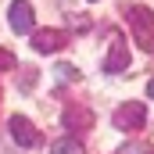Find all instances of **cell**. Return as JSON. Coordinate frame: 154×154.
Instances as JSON below:
<instances>
[{
	"label": "cell",
	"instance_id": "1",
	"mask_svg": "<svg viewBox=\"0 0 154 154\" xmlns=\"http://www.w3.org/2000/svg\"><path fill=\"white\" fill-rule=\"evenodd\" d=\"M125 22H129V29H133V36L140 39V47L143 50H154V11L151 7H129L125 11Z\"/></svg>",
	"mask_w": 154,
	"mask_h": 154
},
{
	"label": "cell",
	"instance_id": "2",
	"mask_svg": "<svg viewBox=\"0 0 154 154\" xmlns=\"http://www.w3.org/2000/svg\"><path fill=\"white\" fill-rule=\"evenodd\" d=\"M115 129H140L143 122H147V108L140 104V100H125L122 108L115 111Z\"/></svg>",
	"mask_w": 154,
	"mask_h": 154
},
{
	"label": "cell",
	"instance_id": "3",
	"mask_svg": "<svg viewBox=\"0 0 154 154\" xmlns=\"http://www.w3.org/2000/svg\"><path fill=\"white\" fill-rule=\"evenodd\" d=\"M7 129H11V140L18 143V147H39V136L36 133V125L29 122V118H22V115H14L11 122H7Z\"/></svg>",
	"mask_w": 154,
	"mask_h": 154
},
{
	"label": "cell",
	"instance_id": "4",
	"mask_svg": "<svg viewBox=\"0 0 154 154\" xmlns=\"http://www.w3.org/2000/svg\"><path fill=\"white\" fill-rule=\"evenodd\" d=\"M65 43H68L65 29H39V32H32V50H39V54H54Z\"/></svg>",
	"mask_w": 154,
	"mask_h": 154
},
{
	"label": "cell",
	"instance_id": "5",
	"mask_svg": "<svg viewBox=\"0 0 154 154\" xmlns=\"http://www.w3.org/2000/svg\"><path fill=\"white\" fill-rule=\"evenodd\" d=\"M7 22H11L14 32H32V25H36V18H32V4H29V0H14L11 11H7Z\"/></svg>",
	"mask_w": 154,
	"mask_h": 154
},
{
	"label": "cell",
	"instance_id": "6",
	"mask_svg": "<svg viewBox=\"0 0 154 154\" xmlns=\"http://www.w3.org/2000/svg\"><path fill=\"white\" fill-rule=\"evenodd\" d=\"M125 68H129V47H125L122 36H115L111 39V54L104 61V72H125Z\"/></svg>",
	"mask_w": 154,
	"mask_h": 154
},
{
	"label": "cell",
	"instance_id": "7",
	"mask_svg": "<svg viewBox=\"0 0 154 154\" xmlns=\"http://www.w3.org/2000/svg\"><path fill=\"white\" fill-rule=\"evenodd\" d=\"M50 154H86V147L79 143L75 136H65V140H54L50 143Z\"/></svg>",
	"mask_w": 154,
	"mask_h": 154
},
{
	"label": "cell",
	"instance_id": "8",
	"mask_svg": "<svg viewBox=\"0 0 154 154\" xmlns=\"http://www.w3.org/2000/svg\"><path fill=\"white\" fill-rule=\"evenodd\" d=\"M118 154H154V147L151 143H125Z\"/></svg>",
	"mask_w": 154,
	"mask_h": 154
},
{
	"label": "cell",
	"instance_id": "9",
	"mask_svg": "<svg viewBox=\"0 0 154 154\" xmlns=\"http://www.w3.org/2000/svg\"><path fill=\"white\" fill-rule=\"evenodd\" d=\"M14 65H18V57H14L11 50H4V47H0V72H11Z\"/></svg>",
	"mask_w": 154,
	"mask_h": 154
},
{
	"label": "cell",
	"instance_id": "10",
	"mask_svg": "<svg viewBox=\"0 0 154 154\" xmlns=\"http://www.w3.org/2000/svg\"><path fill=\"white\" fill-rule=\"evenodd\" d=\"M57 79H61V82H72V79H79V72L72 65H57Z\"/></svg>",
	"mask_w": 154,
	"mask_h": 154
},
{
	"label": "cell",
	"instance_id": "11",
	"mask_svg": "<svg viewBox=\"0 0 154 154\" xmlns=\"http://www.w3.org/2000/svg\"><path fill=\"white\" fill-rule=\"evenodd\" d=\"M147 97H151V100H154V79H151V82H147Z\"/></svg>",
	"mask_w": 154,
	"mask_h": 154
}]
</instances>
